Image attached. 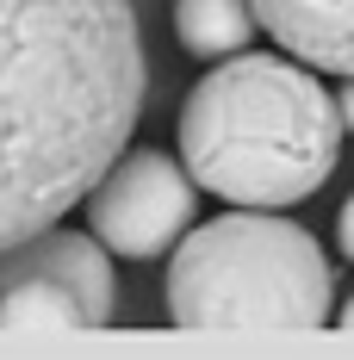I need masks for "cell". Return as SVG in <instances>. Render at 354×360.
I'll list each match as a JSON object with an SVG mask.
<instances>
[{
	"mask_svg": "<svg viewBox=\"0 0 354 360\" xmlns=\"http://www.w3.org/2000/svg\"><path fill=\"white\" fill-rule=\"evenodd\" d=\"M168 317L180 329H323L336 317L329 255L261 205L212 217L168 261Z\"/></svg>",
	"mask_w": 354,
	"mask_h": 360,
	"instance_id": "cell-3",
	"label": "cell"
},
{
	"mask_svg": "<svg viewBox=\"0 0 354 360\" xmlns=\"http://www.w3.org/2000/svg\"><path fill=\"white\" fill-rule=\"evenodd\" d=\"M336 243H342V255L354 261V193H348V205H342V217H336Z\"/></svg>",
	"mask_w": 354,
	"mask_h": 360,
	"instance_id": "cell-8",
	"label": "cell"
},
{
	"mask_svg": "<svg viewBox=\"0 0 354 360\" xmlns=\"http://www.w3.org/2000/svg\"><path fill=\"white\" fill-rule=\"evenodd\" d=\"M342 329H354V298H348V304H342Z\"/></svg>",
	"mask_w": 354,
	"mask_h": 360,
	"instance_id": "cell-10",
	"label": "cell"
},
{
	"mask_svg": "<svg viewBox=\"0 0 354 360\" xmlns=\"http://www.w3.org/2000/svg\"><path fill=\"white\" fill-rule=\"evenodd\" d=\"M143 94L131 0H0V255L87 205Z\"/></svg>",
	"mask_w": 354,
	"mask_h": 360,
	"instance_id": "cell-1",
	"label": "cell"
},
{
	"mask_svg": "<svg viewBox=\"0 0 354 360\" xmlns=\"http://www.w3.org/2000/svg\"><path fill=\"white\" fill-rule=\"evenodd\" d=\"M255 19L286 56L323 75H354V0H255Z\"/></svg>",
	"mask_w": 354,
	"mask_h": 360,
	"instance_id": "cell-6",
	"label": "cell"
},
{
	"mask_svg": "<svg viewBox=\"0 0 354 360\" xmlns=\"http://www.w3.org/2000/svg\"><path fill=\"white\" fill-rule=\"evenodd\" d=\"M193 168L168 149H131L106 168V180L87 193V224L118 261H156L175 255L193 230Z\"/></svg>",
	"mask_w": 354,
	"mask_h": 360,
	"instance_id": "cell-5",
	"label": "cell"
},
{
	"mask_svg": "<svg viewBox=\"0 0 354 360\" xmlns=\"http://www.w3.org/2000/svg\"><path fill=\"white\" fill-rule=\"evenodd\" d=\"M255 25V0H175V37L193 56H236Z\"/></svg>",
	"mask_w": 354,
	"mask_h": 360,
	"instance_id": "cell-7",
	"label": "cell"
},
{
	"mask_svg": "<svg viewBox=\"0 0 354 360\" xmlns=\"http://www.w3.org/2000/svg\"><path fill=\"white\" fill-rule=\"evenodd\" d=\"M342 106L298 56H224L180 100V162L224 205L311 199L342 149Z\"/></svg>",
	"mask_w": 354,
	"mask_h": 360,
	"instance_id": "cell-2",
	"label": "cell"
},
{
	"mask_svg": "<svg viewBox=\"0 0 354 360\" xmlns=\"http://www.w3.org/2000/svg\"><path fill=\"white\" fill-rule=\"evenodd\" d=\"M336 106H342V124H348V131H354V75H348V81H342V100H336Z\"/></svg>",
	"mask_w": 354,
	"mask_h": 360,
	"instance_id": "cell-9",
	"label": "cell"
},
{
	"mask_svg": "<svg viewBox=\"0 0 354 360\" xmlns=\"http://www.w3.org/2000/svg\"><path fill=\"white\" fill-rule=\"evenodd\" d=\"M112 298V249L94 230L50 224L0 255V329H106Z\"/></svg>",
	"mask_w": 354,
	"mask_h": 360,
	"instance_id": "cell-4",
	"label": "cell"
}]
</instances>
